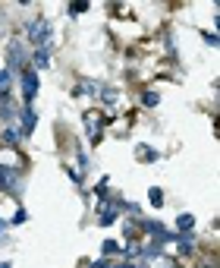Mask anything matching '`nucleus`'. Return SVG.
<instances>
[{"mask_svg":"<svg viewBox=\"0 0 220 268\" xmlns=\"http://www.w3.org/2000/svg\"><path fill=\"white\" fill-rule=\"evenodd\" d=\"M22 174L16 170V167H7V164H0V189L10 192V196H19L22 192Z\"/></svg>","mask_w":220,"mask_h":268,"instance_id":"obj_1","label":"nucleus"},{"mask_svg":"<svg viewBox=\"0 0 220 268\" xmlns=\"http://www.w3.org/2000/svg\"><path fill=\"white\" fill-rule=\"evenodd\" d=\"M25 63H29V51H25L22 38H13L10 47H7V66L10 69H22Z\"/></svg>","mask_w":220,"mask_h":268,"instance_id":"obj_2","label":"nucleus"},{"mask_svg":"<svg viewBox=\"0 0 220 268\" xmlns=\"http://www.w3.org/2000/svg\"><path fill=\"white\" fill-rule=\"evenodd\" d=\"M101 123H104V117L98 111H88L85 114V133H88L91 145H98V142H101Z\"/></svg>","mask_w":220,"mask_h":268,"instance_id":"obj_3","label":"nucleus"},{"mask_svg":"<svg viewBox=\"0 0 220 268\" xmlns=\"http://www.w3.org/2000/svg\"><path fill=\"white\" fill-rule=\"evenodd\" d=\"M47 38H50V26H47L44 19H35V22L29 26V41L44 47V41H47Z\"/></svg>","mask_w":220,"mask_h":268,"instance_id":"obj_4","label":"nucleus"},{"mask_svg":"<svg viewBox=\"0 0 220 268\" xmlns=\"http://www.w3.org/2000/svg\"><path fill=\"white\" fill-rule=\"evenodd\" d=\"M35 95H38V76H35V69H22V98H25V104H32Z\"/></svg>","mask_w":220,"mask_h":268,"instance_id":"obj_5","label":"nucleus"},{"mask_svg":"<svg viewBox=\"0 0 220 268\" xmlns=\"http://www.w3.org/2000/svg\"><path fill=\"white\" fill-rule=\"evenodd\" d=\"M35 120H38V117H35L32 104H25V111L19 114V127H16V130H19V136H32V130H35Z\"/></svg>","mask_w":220,"mask_h":268,"instance_id":"obj_6","label":"nucleus"},{"mask_svg":"<svg viewBox=\"0 0 220 268\" xmlns=\"http://www.w3.org/2000/svg\"><path fill=\"white\" fill-rule=\"evenodd\" d=\"M32 60H35V66H38V69L50 66V51H47V47H38V51L32 54Z\"/></svg>","mask_w":220,"mask_h":268,"instance_id":"obj_7","label":"nucleus"},{"mask_svg":"<svg viewBox=\"0 0 220 268\" xmlns=\"http://www.w3.org/2000/svg\"><path fill=\"white\" fill-rule=\"evenodd\" d=\"M176 240H179V249H182V256H192V249H195V240H192V234H179Z\"/></svg>","mask_w":220,"mask_h":268,"instance_id":"obj_8","label":"nucleus"},{"mask_svg":"<svg viewBox=\"0 0 220 268\" xmlns=\"http://www.w3.org/2000/svg\"><path fill=\"white\" fill-rule=\"evenodd\" d=\"M176 227H179V234H192V227H195V218H192V214H179Z\"/></svg>","mask_w":220,"mask_h":268,"instance_id":"obj_9","label":"nucleus"},{"mask_svg":"<svg viewBox=\"0 0 220 268\" xmlns=\"http://www.w3.org/2000/svg\"><path fill=\"white\" fill-rule=\"evenodd\" d=\"M135 158H139V161H157V152H154L151 145H139V149H135Z\"/></svg>","mask_w":220,"mask_h":268,"instance_id":"obj_10","label":"nucleus"},{"mask_svg":"<svg viewBox=\"0 0 220 268\" xmlns=\"http://www.w3.org/2000/svg\"><path fill=\"white\" fill-rule=\"evenodd\" d=\"M148 268H179V265H176L170 256H157V259H151V262H148Z\"/></svg>","mask_w":220,"mask_h":268,"instance_id":"obj_11","label":"nucleus"},{"mask_svg":"<svg viewBox=\"0 0 220 268\" xmlns=\"http://www.w3.org/2000/svg\"><path fill=\"white\" fill-rule=\"evenodd\" d=\"M0 139H4V142H10V145H16V142H19L22 136H19V130H13V127H4V130H0Z\"/></svg>","mask_w":220,"mask_h":268,"instance_id":"obj_12","label":"nucleus"},{"mask_svg":"<svg viewBox=\"0 0 220 268\" xmlns=\"http://www.w3.org/2000/svg\"><path fill=\"white\" fill-rule=\"evenodd\" d=\"M101 249H104V256H107V259H114V256H120V243H114V240H107V243H104Z\"/></svg>","mask_w":220,"mask_h":268,"instance_id":"obj_13","label":"nucleus"},{"mask_svg":"<svg viewBox=\"0 0 220 268\" xmlns=\"http://www.w3.org/2000/svg\"><path fill=\"white\" fill-rule=\"evenodd\" d=\"M148 199H151V205H154V208H160V205H163V189L151 186V192H148Z\"/></svg>","mask_w":220,"mask_h":268,"instance_id":"obj_14","label":"nucleus"},{"mask_svg":"<svg viewBox=\"0 0 220 268\" xmlns=\"http://www.w3.org/2000/svg\"><path fill=\"white\" fill-rule=\"evenodd\" d=\"M142 256V246L139 243H129V246H126V253H123V259H139Z\"/></svg>","mask_w":220,"mask_h":268,"instance_id":"obj_15","label":"nucleus"},{"mask_svg":"<svg viewBox=\"0 0 220 268\" xmlns=\"http://www.w3.org/2000/svg\"><path fill=\"white\" fill-rule=\"evenodd\" d=\"M117 104V88H104V107H114Z\"/></svg>","mask_w":220,"mask_h":268,"instance_id":"obj_16","label":"nucleus"},{"mask_svg":"<svg viewBox=\"0 0 220 268\" xmlns=\"http://www.w3.org/2000/svg\"><path fill=\"white\" fill-rule=\"evenodd\" d=\"M157 101H160V98H157L154 92H145V95H142V104H145V107H157Z\"/></svg>","mask_w":220,"mask_h":268,"instance_id":"obj_17","label":"nucleus"},{"mask_svg":"<svg viewBox=\"0 0 220 268\" xmlns=\"http://www.w3.org/2000/svg\"><path fill=\"white\" fill-rule=\"evenodd\" d=\"M25 218H29V214H25V211H22V208H19V211H16V214H13V221H10V224H22V221H25Z\"/></svg>","mask_w":220,"mask_h":268,"instance_id":"obj_18","label":"nucleus"},{"mask_svg":"<svg viewBox=\"0 0 220 268\" xmlns=\"http://www.w3.org/2000/svg\"><path fill=\"white\" fill-rule=\"evenodd\" d=\"M88 10V4H76V7H69V13H85Z\"/></svg>","mask_w":220,"mask_h":268,"instance_id":"obj_19","label":"nucleus"},{"mask_svg":"<svg viewBox=\"0 0 220 268\" xmlns=\"http://www.w3.org/2000/svg\"><path fill=\"white\" fill-rule=\"evenodd\" d=\"M7 101V92H4V88H0V104H4Z\"/></svg>","mask_w":220,"mask_h":268,"instance_id":"obj_20","label":"nucleus"},{"mask_svg":"<svg viewBox=\"0 0 220 268\" xmlns=\"http://www.w3.org/2000/svg\"><path fill=\"white\" fill-rule=\"evenodd\" d=\"M4 227H10V224H7V221H4V218H0V230H4Z\"/></svg>","mask_w":220,"mask_h":268,"instance_id":"obj_21","label":"nucleus"},{"mask_svg":"<svg viewBox=\"0 0 220 268\" xmlns=\"http://www.w3.org/2000/svg\"><path fill=\"white\" fill-rule=\"evenodd\" d=\"M0 268H13V265H10V262H0Z\"/></svg>","mask_w":220,"mask_h":268,"instance_id":"obj_22","label":"nucleus"}]
</instances>
